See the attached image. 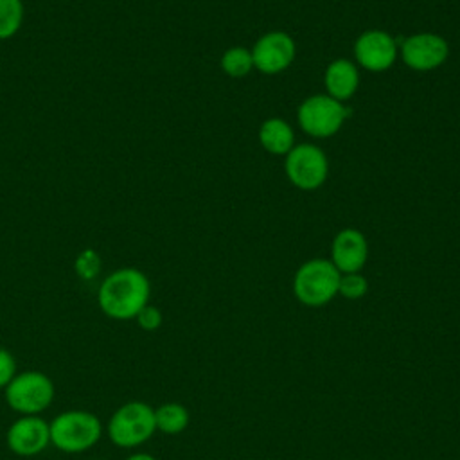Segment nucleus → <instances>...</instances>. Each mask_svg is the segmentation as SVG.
Instances as JSON below:
<instances>
[{"label":"nucleus","mask_w":460,"mask_h":460,"mask_svg":"<svg viewBox=\"0 0 460 460\" xmlns=\"http://www.w3.org/2000/svg\"><path fill=\"white\" fill-rule=\"evenodd\" d=\"M149 280L140 270L120 268L101 282L97 304L108 318L126 322L135 320L138 311L149 304Z\"/></svg>","instance_id":"1"},{"label":"nucleus","mask_w":460,"mask_h":460,"mask_svg":"<svg viewBox=\"0 0 460 460\" xmlns=\"http://www.w3.org/2000/svg\"><path fill=\"white\" fill-rule=\"evenodd\" d=\"M50 444L68 455L92 449L102 437L101 419L88 410H65L50 422Z\"/></svg>","instance_id":"2"},{"label":"nucleus","mask_w":460,"mask_h":460,"mask_svg":"<svg viewBox=\"0 0 460 460\" xmlns=\"http://www.w3.org/2000/svg\"><path fill=\"white\" fill-rule=\"evenodd\" d=\"M155 431V408L144 401H128L120 404L106 424L108 438L111 444L122 449H131L144 444Z\"/></svg>","instance_id":"3"},{"label":"nucleus","mask_w":460,"mask_h":460,"mask_svg":"<svg viewBox=\"0 0 460 460\" xmlns=\"http://www.w3.org/2000/svg\"><path fill=\"white\" fill-rule=\"evenodd\" d=\"M7 406L18 415H40L56 397L54 381L41 370L18 372L4 388Z\"/></svg>","instance_id":"4"},{"label":"nucleus","mask_w":460,"mask_h":460,"mask_svg":"<svg viewBox=\"0 0 460 460\" xmlns=\"http://www.w3.org/2000/svg\"><path fill=\"white\" fill-rule=\"evenodd\" d=\"M341 273L331 261L311 259L304 262L293 280V289L296 298L311 307L327 304L336 293Z\"/></svg>","instance_id":"5"},{"label":"nucleus","mask_w":460,"mask_h":460,"mask_svg":"<svg viewBox=\"0 0 460 460\" xmlns=\"http://www.w3.org/2000/svg\"><path fill=\"white\" fill-rule=\"evenodd\" d=\"M349 117V110L343 102L332 99L327 93L311 95L298 106L296 119L300 128L316 138H327L338 133Z\"/></svg>","instance_id":"6"},{"label":"nucleus","mask_w":460,"mask_h":460,"mask_svg":"<svg viewBox=\"0 0 460 460\" xmlns=\"http://www.w3.org/2000/svg\"><path fill=\"white\" fill-rule=\"evenodd\" d=\"M288 180L302 189L314 190L327 180L329 162L325 153L314 144H296L286 155L284 162Z\"/></svg>","instance_id":"7"},{"label":"nucleus","mask_w":460,"mask_h":460,"mask_svg":"<svg viewBox=\"0 0 460 460\" xmlns=\"http://www.w3.org/2000/svg\"><path fill=\"white\" fill-rule=\"evenodd\" d=\"M399 52L408 68L429 72L444 65L449 56V45L440 34L417 32L402 41Z\"/></svg>","instance_id":"8"},{"label":"nucleus","mask_w":460,"mask_h":460,"mask_svg":"<svg viewBox=\"0 0 460 460\" xmlns=\"http://www.w3.org/2000/svg\"><path fill=\"white\" fill-rule=\"evenodd\" d=\"M5 444L18 456H36L50 446V426L40 415H20L7 428Z\"/></svg>","instance_id":"9"},{"label":"nucleus","mask_w":460,"mask_h":460,"mask_svg":"<svg viewBox=\"0 0 460 460\" xmlns=\"http://www.w3.org/2000/svg\"><path fill=\"white\" fill-rule=\"evenodd\" d=\"M295 54H296V45L288 32L284 31L266 32L255 41L252 49L253 68L268 75L280 74L293 63Z\"/></svg>","instance_id":"10"},{"label":"nucleus","mask_w":460,"mask_h":460,"mask_svg":"<svg viewBox=\"0 0 460 460\" xmlns=\"http://www.w3.org/2000/svg\"><path fill=\"white\" fill-rule=\"evenodd\" d=\"M397 52V43L386 31L370 29L361 32L354 41L356 63L368 72H385L392 68Z\"/></svg>","instance_id":"11"},{"label":"nucleus","mask_w":460,"mask_h":460,"mask_svg":"<svg viewBox=\"0 0 460 460\" xmlns=\"http://www.w3.org/2000/svg\"><path fill=\"white\" fill-rule=\"evenodd\" d=\"M331 255L340 273H358L368 257L367 237L356 228H343L332 239Z\"/></svg>","instance_id":"12"},{"label":"nucleus","mask_w":460,"mask_h":460,"mask_svg":"<svg viewBox=\"0 0 460 460\" xmlns=\"http://www.w3.org/2000/svg\"><path fill=\"white\" fill-rule=\"evenodd\" d=\"M323 84L327 95L343 102L356 93L359 86V72L350 59L338 58L327 65L323 72Z\"/></svg>","instance_id":"13"},{"label":"nucleus","mask_w":460,"mask_h":460,"mask_svg":"<svg viewBox=\"0 0 460 460\" xmlns=\"http://www.w3.org/2000/svg\"><path fill=\"white\" fill-rule=\"evenodd\" d=\"M259 142L271 155H288L295 146V135L284 119L271 117L261 124Z\"/></svg>","instance_id":"14"},{"label":"nucleus","mask_w":460,"mask_h":460,"mask_svg":"<svg viewBox=\"0 0 460 460\" xmlns=\"http://www.w3.org/2000/svg\"><path fill=\"white\" fill-rule=\"evenodd\" d=\"M156 429L167 435H176L183 431L189 424V411L180 402H165L155 408Z\"/></svg>","instance_id":"15"},{"label":"nucleus","mask_w":460,"mask_h":460,"mask_svg":"<svg viewBox=\"0 0 460 460\" xmlns=\"http://www.w3.org/2000/svg\"><path fill=\"white\" fill-rule=\"evenodd\" d=\"M253 68L252 50L246 47H230L221 56V70L230 77H244Z\"/></svg>","instance_id":"16"},{"label":"nucleus","mask_w":460,"mask_h":460,"mask_svg":"<svg viewBox=\"0 0 460 460\" xmlns=\"http://www.w3.org/2000/svg\"><path fill=\"white\" fill-rule=\"evenodd\" d=\"M23 20L22 0H0V40L13 38Z\"/></svg>","instance_id":"17"},{"label":"nucleus","mask_w":460,"mask_h":460,"mask_svg":"<svg viewBox=\"0 0 460 460\" xmlns=\"http://www.w3.org/2000/svg\"><path fill=\"white\" fill-rule=\"evenodd\" d=\"M101 266H102L101 255L95 250H92V248L83 250L75 257V262H74V270H75L77 277L83 279V280L97 279L99 273H101Z\"/></svg>","instance_id":"18"},{"label":"nucleus","mask_w":460,"mask_h":460,"mask_svg":"<svg viewBox=\"0 0 460 460\" xmlns=\"http://www.w3.org/2000/svg\"><path fill=\"white\" fill-rule=\"evenodd\" d=\"M368 289L367 279L359 273H345L340 277L338 293H341L345 298H361Z\"/></svg>","instance_id":"19"},{"label":"nucleus","mask_w":460,"mask_h":460,"mask_svg":"<svg viewBox=\"0 0 460 460\" xmlns=\"http://www.w3.org/2000/svg\"><path fill=\"white\" fill-rule=\"evenodd\" d=\"M18 374V365L11 350L0 347V390H4Z\"/></svg>","instance_id":"20"},{"label":"nucleus","mask_w":460,"mask_h":460,"mask_svg":"<svg viewBox=\"0 0 460 460\" xmlns=\"http://www.w3.org/2000/svg\"><path fill=\"white\" fill-rule=\"evenodd\" d=\"M135 320H137L140 329H144V331H156L162 325V313H160L158 307L147 304L146 307H142L138 311Z\"/></svg>","instance_id":"21"},{"label":"nucleus","mask_w":460,"mask_h":460,"mask_svg":"<svg viewBox=\"0 0 460 460\" xmlns=\"http://www.w3.org/2000/svg\"><path fill=\"white\" fill-rule=\"evenodd\" d=\"M124 460H156V458L153 455H149V453H133V455L126 456Z\"/></svg>","instance_id":"22"}]
</instances>
